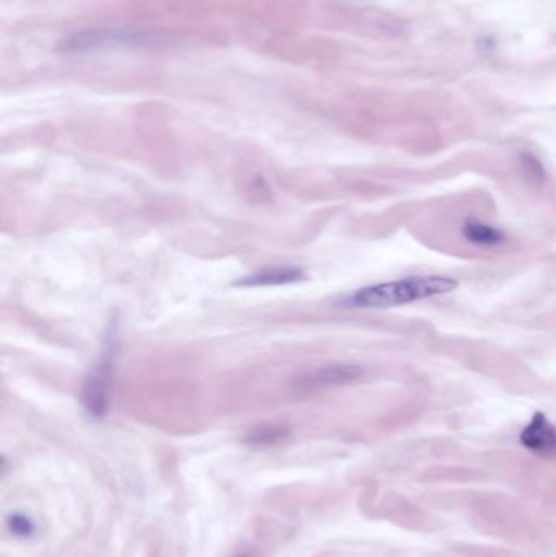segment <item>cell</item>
<instances>
[{"label": "cell", "mask_w": 556, "mask_h": 557, "mask_svg": "<svg viewBox=\"0 0 556 557\" xmlns=\"http://www.w3.org/2000/svg\"><path fill=\"white\" fill-rule=\"evenodd\" d=\"M459 287V282L446 276H413L400 281L382 282L376 286L364 287L341 300L346 308H384L402 307L408 303L434 299L451 294Z\"/></svg>", "instance_id": "cell-1"}, {"label": "cell", "mask_w": 556, "mask_h": 557, "mask_svg": "<svg viewBox=\"0 0 556 557\" xmlns=\"http://www.w3.org/2000/svg\"><path fill=\"white\" fill-rule=\"evenodd\" d=\"M519 163H521L522 175L526 176L530 185L540 186L545 183V180H547V170H545L543 163L534 154L522 152L521 157H519Z\"/></svg>", "instance_id": "cell-7"}, {"label": "cell", "mask_w": 556, "mask_h": 557, "mask_svg": "<svg viewBox=\"0 0 556 557\" xmlns=\"http://www.w3.org/2000/svg\"><path fill=\"white\" fill-rule=\"evenodd\" d=\"M108 383H110V365L103 362L102 367L93 373L85 385L84 401L92 416H103L108 408Z\"/></svg>", "instance_id": "cell-3"}, {"label": "cell", "mask_w": 556, "mask_h": 557, "mask_svg": "<svg viewBox=\"0 0 556 557\" xmlns=\"http://www.w3.org/2000/svg\"><path fill=\"white\" fill-rule=\"evenodd\" d=\"M519 442L529 452L550 457L556 455V427L543 413H535L519 435Z\"/></svg>", "instance_id": "cell-2"}, {"label": "cell", "mask_w": 556, "mask_h": 557, "mask_svg": "<svg viewBox=\"0 0 556 557\" xmlns=\"http://www.w3.org/2000/svg\"><path fill=\"white\" fill-rule=\"evenodd\" d=\"M7 525H9L12 535L20 536V538H27V536H30L35 531V525H33L30 518L22 514L10 515Z\"/></svg>", "instance_id": "cell-8"}, {"label": "cell", "mask_w": 556, "mask_h": 557, "mask_svg": "<svg viewBox=\"0 0 556 557\" xmlns=\"http://www.w3.org/2000/svg\"><path fill=\"white\" fill-rule=\"evenodd\" d=\"M462 237L468 243L481 246V248H493V246L503 245V243L508 242V235L503 230L493 227V225L485 224V222H481V220L475 219V217H468L465 220L464 225H462Z\"/></svg>", "instance_id": "cell-4"}, {"label": "cell", "mask_w": 556, "mask_h": 557, "mask_svg": "<svg viewBox=\"0 0 556 557\" xmlns=\"http://www.w3.org/2000/svg\"><path fill=\"white\" fill-rule=\"evenodd\" d=\"M302 277H304V272L297 268L268 269V271L243 279L237 286H281V284L297 282Z\"/></svg>", "instance_id": "cell-6"}, {"label": "cell", "mask_w": 556, "mask_h": 557, "mask_svg": "<svg viewBox=\"0 0 556 557\" xmlns=\"http://www.w3.org/2000/svg\"><path fill=\"white\" fill-rule=\"evenodd\" d=\"M362 375V369L354 367V365H336V367H327V369L317 370L310 373L304 385L310 388H325V386L346 385V383L358 380Z\"/></svg>", "instance_id": "cell-5"}]
</instances>
